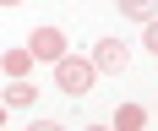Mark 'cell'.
Instances as JSON below:
<instances>
[{"label":"cell","instance_id":"obj_8","mask_svg":"<svg viewBox=\"0 0 158 131\" xmlns=\"http://www.w3.org/2000/svg\"><path fill=\"white\" fill-rule=\"evenodd\" d=\"M142 44L158 55V16H153V22H142Z\"/></svg>","mask_w":158,"mask_h":131},{"label":"cell","instance_id":"obj_12","mask_svg":"<svg viewBox=\"0 0 158 131\" xmlns=\"http://www.w3.org/2000/svg\"><path fill=\"white\" fill-rule=\"evenodd\" d=\"M87 131H109V126H87Z\"/></svg>","mask_w":158,"mask_h":131},{"label":"cell","instance_id":"obj_11","mask_svg":"<svg viewBox=\"0 0 158 131\" xmlns=\"http://www.w3.org/2000/svg\"><path fill=\"white\" fill-rule=\"evenodd\" d=\"M6 115H11V109H6V104H0V126H6Z\"/></svg>","mask_w":158,"mask_h":131},{"label":"cell","instance_id":"obj_5","mask_svg":"<svg viewBox=\"0 0 158 131\" xmlns=\"http://www.w3.org/2000/svg\"><path fill=\"white\" fill-rule=\"evenodd\" d=\"M109 131H147V109L142 104H120L114 120H109Z\"/></svg>","mask_w":158,"mask_h":131},{"label":"cell","instance_id":"obj_4","mask_svg":"<svg viewBox=\"0 0 158 131\" xmlns=\"http://www.w3.org/2000/svg\"><path fill=\"white\" fill-rule=\"evenodd\" d=\"M0 104H6V109H33V104H38V82H27V77H6Z\"/></svg>","mask_w":158,"mask_h":131},{"label":"cell","instance_id":"obj_6","mask_svg":"<svg viewBox=\"0 0 158 131\" xmlns=\"http://www.w3.org/2000/svg\"><path fill=\"white\" fill-rule=\"evenodd\" d=\"M0 71H6V77H27V71H33L27 44H22V49H6V55H0Z\"/></svg>","mask_w":158,"mask_h":131},{"label":"cell","instance_id":"obj_3","mask_svg":"<svg viewBox=\"0 0 158 131\" xmlns=\"http://www.w3.org/2000/svg\"><path fill=\"white\" fill-rule=\"evenodd\" d=\"M65 44H71L65 27H33V33H27V55H33V60H49V66L65 55Z\"/></svg>","mask_w":158,"mask_h":131},{"label":"cell","instance_id":"obj_10","mask_svg":"<svg viewBox=\"0 0 158 131\" xmlns=\"http://www.w3.org/2000/svg\"><path fill=\"white\" fill-rule=\"evenodd\" d=\"M0 6H6V11H11V6H22V0H0Z\"/></svg>","mask_w":158,"mask_h":131},{"label":"cell","instance_id":"obj_2","mask_svg":"<svg viewBox=\"0 0 158 131\" xmlns=\"http://www.w3.org/2000/svg\"><path fill=\"white\" fill-rule=\"evenodd\" d=\"M87 60H93V71H98V77H120V71L131 66V49H126V38H98Z\"/></svg>","mask_w":158,"mask_h":131},{"label":"cell","instance_id":"obj_9","mask_svg":"<svg viewBox=\"0 0 158 131\" xmlns=\"http://www.w3.org/2000/svg\"><path fill=\"white\" fill-rule=\"evenodd\" d=\"M27 131H65V126H60V120H33Z\"/></svg>","mask_w":158,"mask_h":131},{"label":"cell","instance_id":"obj_1","mask_svg":"<svg viewBox=\"0 0 158 131\" xmlns=\"http://www.w3.org/2000/svg\"><path fill=\"white\" fill-rule=\"evenodd\" d=\"M93 82H98V71H93V60L87 55H60L55 60V87L60 93H71V98H82V93H93Z\"/></svg>","mask_w":158,"mask_h":131},{"label":"cell","instance_id":"obj_7","mask_svg":"<svg viewBox=\"0 0 158 131\" xmlns=\"http://www.w3.org/2000/svg\"><path fill=\"white\" fill-rule=\"evenodd\" d=\"M120 6V16H131V22H153L158 16V0H114Z\"/></svg>","mask_w":158,"mask_h":131}]
</instances>
